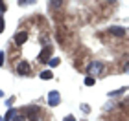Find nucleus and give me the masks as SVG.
Wrapping results in <instances>:
<instances>
[{
	"instance_id": "obj_5",
	"label": "nucleus",
	"mask_w": 129,
	"mask_h": 121,
	"mask_svg": "<svg viewBox=\"0 0 129 121\" xmlns=\"http://www.w3.org/2000/svg\"><path fill=\"white\" fill-rule=\"evenodd\" d=\"M109 33H111V35H114V37H124L125 35V30H124V28H120V26H111L109 28Z\"/></svg>"
},
{
	"instance_id": "obj_21",
	"label": "nucleus",
	"mask_w": 129,
	"mask_h": 121,
	"mask_svg": "<svg viewBox=\"0 0 129 121\" xmlns=\"http://www.w3.org/2000/svg\"><path fill=\"white\" fill-rule=\"evenodd\" d=\"M0 121H4V119H2V117H0Z\"/></svg>"
},
{
	"instance_id": "obj_14",
	"label": "nucleus",
	"mask_w": 129,
	"mask_h": 121,
	"mask_svg": "<svg viewBox=\"0 0 129 121\" xmlns=\"http://www.w3.org/2000/svg\"><path fill=\"white\" fill-rule=\"evenodd\" d=\"M61 4H63L61 0H55V2H48V6H54V8H59Z\"/></svg>"
},
{
	"instance_id": "obj_2",
	"label": "nucleus",
	"mask_w": 129,
	"mask_h": 121,
	"mask_svg": "<svg viewBox=\"0 0 129 121\" xmlns=\"http://www.w3.org/2000/svg\"><path fill=\"white\" fill-rule=\"evenodd\" d=\"M52 53H54V50H52V46H44L43 51H41V55H39V61L41 62H50V57Z\"/></svg>"
},
{
	"instance_id": "obj_8",
	"label": "nucleus",
	"mask_w": 129,
	"mask_h": 121,
	"mask_svg": "<svg viewBox=\"0 0 129 121\" xmlns=\"http://www.w3.org/2000/svg\"><path fill=\"white\" fill-rule=\"evenodd\" d=\"M52 77H54L52 70H44V72H41V79H43V81H50Z\"/></svg>"
},
{
	"instance_id": "obj_20",
	"label": "nucleus",
	"mask_w": 129,
	"mask_h": 121,
	"mask_svg": "<svg viewBox=\"0 0 129 121\" xmlns=\"http://www.w3.org/2000/svg\"><path fill=\"white\" fill-rule=\"evenodd\" d=\"M125 72H129V62H127V66H125Z\"/></svg>"
},
{
	"instance_id": "obj_11",
	"label": "nucleus",
	"mask_w": 129,
	"mask_h": 121,
	"mask_svg": "<svg viewBox=\"0 0 129 121\" xmlns=\"http://www.w3.org/2000/svg\"><path fill=\"white\" fill-rule=\"evenodd\" d=\"M94 81H96L94 77H90V75H89V77L85 79V84H87V86H92V84H94Z\"/></svg>"
},
{
	"instance_id": "obj_18",
	"label": "nucleus",
	"mask_w": 129,
	"mask_h": 121,
	"mask_svg": "<svg viewBox=\"0 0 129 121\" xmlns=\"http://www.w3.org/2000/svg\"><path fill=\"white\" fill-rule=\"evenodd\" d=\"M63 121H76V117H74V116H67Z\"/></svg>"
},
{
	"instance_id": "obj_12",
	"label": "nucleus",
	"mask_w": 129,
	"mask_h": 121,
	"mask_svg": "<svg viewBox=\"0 0 129 121\" xmlns=\"http://www.w3.org/2000/svg\"><path fill=\"white\" fill-rule=\"evenodd\" d=\"M33 0H19V6H31Z\"/></svg>"
},
{
	"instance_id": "obj_13",
	"label": "nucleus",
	"mask_w": 129,
	"mask_h": 121,
	"mask_svg": "<svg viewBox=\"0 0 129 121\" xmlns=\"http://www.w3.org/2000/svg\"><path fill=\"white\" fill-rule=\"evenodd\" d=\"M11 121H26V117H24V116H20V114H17V116L11 119Z\"/></svg>"
},
{
	"instance_id": "obj_7",
	"label": "nucleus",
	"mask_w": 129,
	"mask_h": 121,
	"mask_svg": "<svg viewBox=\"0 0 129 121\" xmlns=\"http://www.w3.org/2000/svg\"><path fill=\"white\" fill-rule=\"evenodd\" d=\"M26 40H28V33H26V31H20V33H17V35H15V44H17V46L24 44Z\"/></svg>"
},
{
	"instance_id": "obj_9",
	"label": "nucleus",
	"mask_w": 129,
	"mask_h": 121,
	"mask_svg": "<svg viewBox=\"0 0 129 121\" xmlns=\"http://www.w3.org/2000/svg\"><path fill=\"white\" fill-rule=\"evenodd\" d=\"M15 116H17V110H15V108H9V112L4 116V121H11Z\"/></svg>"
},
{
	"instance_id": "obj_6",
	"label": "nucleus",
	"mask_w": 129,
	"mask_h": 121,
	"mask_svg": "<svg viewBox=\"0 0 129 121\" xmlns=\"http://www.w3.org/2000/svg\"><path fill=\"white\" fill-rule=\"evenodd\" d=\"M17 72H19V73H22V75H26V73H30V64H28L26 61L19 62V64H17Z\"/></svg>"
},
{
	"instance_id": "obj_4",
	"label": "nucleus",
	"mask_w": 129,
	"mask_h": 121,
	"mask_svg": "<svg viewBox=\"0 0 129 121\" xmlns=\"http://www.w3.org/2000/svg\"><path fill=\"white\" fill-rule=\"evenodd\" d=\"M26 121H39V108L37 106H30V108H28Z\"/></svg>"
},
{
	"instance_id": "obj_16",
	"label": "nucleus",
	"mask_w": 129,
	"mask_h": 121,
	"mask_svg": "<svg viewBox=\"0 0 129 121\" xmlns=\"http://www.w3.org/2000/svg\"><path fill=\"white\" fill-rule=\"evenodd\" d=\"M4 31V17H2V13H0V33Z\"/></svg>"
},
{
	"instance_id": "obj_3",
	"label": "nucleus",
	"mask_w": 129,
	"mask_h": 121,
	"mask_svg": "<svg viewBox=\"0 0 129 121\" xmlns=\"http://www.w3.org/2000/svg\"><path fill=\"white\" fill-rule=\"evenodd\" d=\"M61 103V95H59V92L54 90V92H50L48 94V105L50 106H57Z\"/></svg>"
},
{
	"instance_id": "obj_10",
	"label": "nucleus",
	"mask_w": 129,
	"mask_h": 121,
	"mask_svg": "<svg viewBox=\"0 0 129 121\" xmlns=\"http://www.w3.org/2000/svg\"><path fill=\"white\" fill-rule=\"evenodd\" d=\"M48 64H50V68H55V66H59V59H57V57H54V59H52V61L48 62Z\"/></svg>"
},
{
	"instance_id": "obj_19",
	"label": "nucleus",
	"mask_w": 129,
	"mask_h": 121,
	"mask_svg": "<svg viewBox=\"0 0 129 121\" xmlns=\"http://www.w3.org/2000/svg\"><path fill=\"white\" fill-rule=\"evenodd\" d=\"M4 9H6V6H4V2H0V13H2Z\"/></svg>"
},
{
	"instance_id": "obj_15",
	"label": "nucleus",
	"mask_w": 129,
	"mask_h": 121,
	"mask_svg": "<svg viewBox=\"0 0 129 121\" xmlns=\"http://www.w3.org/2000/svg\"><path fill=\"white\" fill-rule=\"evenodd\" d=\"M122 92H125V88H120V90H114V92H111L109 95H118V94H122Z\"/></svg>"
},
{
	"instance_id": "obj_1",
	"label": "nucleus",
	"mask_w": 129,
	"mask_h": 121,
	"mask_svg": "<svg viewBox=\"0 0 129 121\" xmlns=\"http://www.w3.org/2000/svg\"><path fill=\"white\" fill-rule=\"evenodd\" d=\"M103 72V62H100V61H94V62H90L89 64V73H90V77L92 75H100V73Z\"/></svg>"
},
{
	"instance_id": "obj_17",
	"label": "nucleus",
	"mask_w": 129,
	"mask_h": 121,
	"mask_svg": "<svg viewBox=\"0 0 129 121\" xmlns=\"http://www.w3.org/2000/svg\"><path fill=\"white\" fill-rule=\"evenodd\" d=\"M0 66H4V51H0Z\"/></svg>"
}]
</instances>
